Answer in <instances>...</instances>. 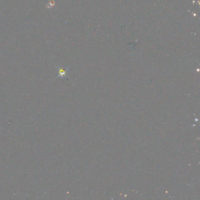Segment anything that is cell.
I'll list each match as a JSON object with an SVG mask.
<instances>
[{"instance_id": "cell-1", "label": "cell", "mask_w": 200, "mask_h": 200, "mask_svg": "<svg viewBox=\"0 0 200 200\" xmlns=\"http://www.w3.org/2000/svg\"><path fill=\"white\" fill-rule=\"evenodd\" d=\"M57 68H58V69L59 70V74L56 77V78H65V77L67 78L66 74H67L68 72L69 71V68H63L62 67L60 68L58 66H57Z\"/></svg>"}, {"instance_id": "cell-2", "label": "cell", "mask_w": 200, "mask_h": 200, "mask_svg": "<svg viewBox=\"0 0 200 200\" xmlns=\"http://www.w3.org/2000/svg\"><path fill=\"white\" fill-rule=\"evenodd\" d=\"M55 2L54 1H50L46 6V8H52V7H54L55 6Z\"/></svg>"}]
</instances>
